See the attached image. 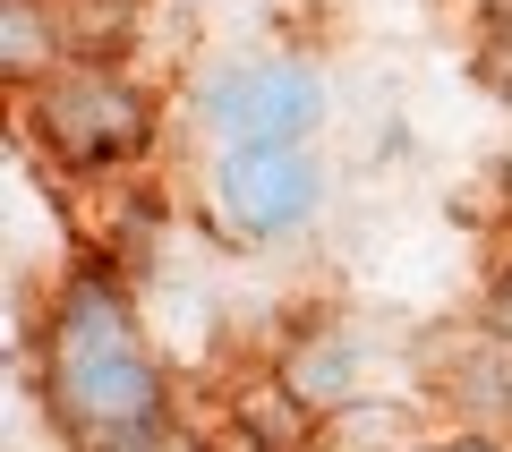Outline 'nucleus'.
Instances as JSON below:
<instances>
[{"label":"nucleus","instance_id":"obj_5","mask_svg":"<svg viewBox=\"0 0 512 452\" xmlns=\"http://www.w3.org/2000/svg\"><path fill=\"white\" fill-rule=\"evenodd\" d=\"M52 69H69V26L52 0H9L0 9V77L35 94Z\"/></svg>","mask_w":512,"mask_h":452},{"label":"nucleus","instance_id":"obj_8","mask_svg":"<svg viewBox=\"0 0 512 452\" xmlns=\"http://www.w3.org/2000/svg\"><path fill=\"white\" fill-rule=\"evenodd\" d=\"M478 325H487L495 342H512V265H504V273L487 282V316H478Z\"/></svg>","mask_w":512,"mask_h":452},{"label":"nucleus","instance_id":"obj_1","mask_svg":"<svg viewBox=\"0 0 512 452\" xmlns=\"http://www.w3.org/2000/svg\"><path fill=\"white\" fill-rule=\"evenodd\" d=\"M43 401L77 452H171L163 367L103 265H77L43 316Z\"/></svg>","mask_w":512,"mask_h":452},{"label":"nucleus","instance_id":"obj_9","mask_svg":"<svg viewBox=\"0 0 512 452\" xmlns=\"http://www.w3.org/2000/svg\"><path fill=\"white\" fill-rule=\"evenodd\" d=\"M419 452H512L504 435H444V444H419Z\"/></svg>","mask_w":512,"mask_h":452},{"label":"nucleus","instance_id":"obj_6","mask_svg":"<svg viewBox=\"0 0 512 452\" xmlns=\"http://www.w3.org/2000/svg\"><path fill=\"white\" fill-rule=\"evenodd\" d=\"M316 427V410L291 393V384H256V393H239V435H248L256 452H299Z\"/></svg>","mask_w":512,"mask_h":452},{"label":"nucleus","instance_id":"obj_4","mask_svg":"<svg viewBox=\"0 0 512 452\" xmlns=\"http://www.w3.org/2000/svg\"><path fill=\"white\" fill-rule=\"evenodd\" d=\"M205 120L222 145H308L325 128V77L299 52H256L205 86Z\"/></svg>","mask_w":512,"mask_h":452},{"label":"nucleus","instance_id":"obj_2","mask_svg":"<svg viewBox=\"0 0 512 452\" xmlns=\"http://www.w3.org/2000/svg\"><path fill=\"white\" fill-rule=\"evenodd\" d=\"M35 137L60 171H120L154 145V94L111 60H69L35 86Z\"/></svg>","mask_w":512,"mask_h":452},{"label":"nucleus","instance_id":"obj_7","mask_svg":"<svg viewBox=\"0 0 512 452\" xmlns=\"http://www.w3.org/2000/svg\"><path fill=\"white\" fill-rule=\"evenodd\" d=\"M350 376H359V367H350V342H333V333H316V342H299L291 359H282V384H291L308 410H333V401L350 393Z\"/></svg>","mask_w":512,"mask_h":452},{"label":"nucleus","instance_id":"obj_3","mask_svg":"<svg viewBox=\"0 0 512 452\" xmlns=\"http://www.w3.org/2000/svg\"><path fill=\"white\" fill-rule=\"evenodd\" d=\"M214 222L248 248H274V239L308 231L316 205H325V171H316L308 145H222L214 154Z\"/></svg>","mask_w":512,"mask_h":452}]
</instances>
